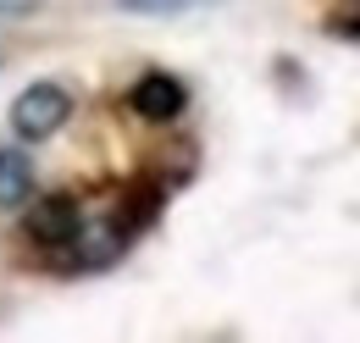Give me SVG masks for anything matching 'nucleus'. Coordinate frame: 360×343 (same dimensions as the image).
<instances>
[{
  "mask_svg": "<svg viewBox=\"0 0 360 343\" xmlns=\"http://www.w3.org/2000/svg\"><path fill=\"white\" fill-rule=\"evenodd\" d=\"M22 227H28V238H34L39 250H67V244L84 238V211H78L72 194H45V200L28 205Z\"/></svg>",
  "mask_w": 360,
  "mask_h": 343,
  "instance_id": "2",
  "label": "nucleus"
},
{
  "mask_svg": "<svg viewBox=\"0 0 360 343\" xmlns=\"http://www.w3.org/2000/svg\"><path fill=\"white\" fill-rule=\"evenodd\" d=\"M128 105H134L144 122H178L183 105H188V89L172 78V72H144L128 94Z\"/></svg>",
  "mask_w": 360,
  "mask_h": 343,
  "instance_id": "3",
  "label": "nucleus"
},
{
  "mask_svg": "<svg viewBox=\"0 0 360 343\" xmlns=\"http://www.w3.org/2000/svg\"><path fill=\"white\" fill-rule=\"evenodd\" d=\"M333 28H338V34H349V39H360V17H338Z\"/></svg>",
  "mask_w": 360,
  "mask_h": 343,
  "instance_id": "5",
  "label": "nucleus"
},
{
  "mask_svg": "<svg viewBox=\"0 0 360 343\" xmlns=\"http://www.w3.org/2000/svg\"><path fill=\"white\" fill-rule=\"evenodd\" d=\"M67 117H72V94L61 84H28L17 100H11V128L17 138H50L56 128H67Z\"/></svg>",
  "mask_w": 360,
  "mask_h": 343,
  "instance_id": "1",
  "label": "nucleus"
},
{
  "mask_svg": "<svg viewBox=\"0 0 360 343\" xmlns=\"http://www.w3.org/2000/svg\"><path fill=\"white\" fill-rule=\"evenodd\" d=\"M34 200V161L17 150H0V211H17Z\"/></svg>",
  "mask_w": 360,
  "mask_h": 343,
  "instance_id": "4",
  "label": "nucleus"
}]
</instances>
